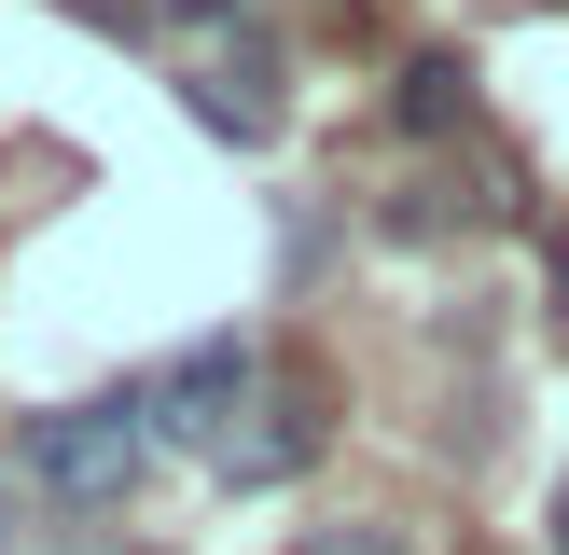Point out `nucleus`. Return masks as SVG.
Listing matches in <instances>:
<instances>
[{
  "label": "nucleus",
  "mask_w": 569,
  "mask_h": 555,
  "mask_svg": "<svg viewBox=\"0 0 569 555\" xmlns=\"http://www.w3.org/2000/svg\"><path fill=\"white\" fill-rule=\"evenodd\" d=\"M306 458H320V389H264V403L237 416V444H222L209 472H222L237 500H264V486H292Z\"/></svg>",
  "instance_id": "3"
},
{
  "label": "nucleus",
  "mask_w": 569,
  "mask_h": 555,
  "mask_svg": "<svg viewBox=\"0 0 569 555\" xmlns=\"http://www.w3.org/2000/svg\"><path fill=\"white\" fill-rule=\"evenodd\" d=\"M28 500H56V514H111V500H139V472H153V431H139V389H83V403H42L14 444Z\"/></svg>",
  "instance_id": "1"
},
{
  "label": "nucleus",
  "mask_w": 569,
  "mask_h": 555,
  "mask_svg": "<svg viewBox=\"0 0 569 555\" xmlns=\"http://www.w3.org/2000/svg\"><path fill=\"white\" fill-rule=\"evenodd\" d=\"M292 555H417V527H389V514H348V527H306Z\"/></svg>",
  "instance_id": "6"
},
{
  "label": "nucleus",
  "mask_w": 569,
  "mask_h": 555,
  "mask_svg": "<svg viewBox=\"0 0 569 555\" xmlns=\"http://www.w3.org/2000/svg\"><path fill=\"white\" fill-rule=\"evenodd\" d=\"M153 14H237V0H153Z\"/></svg>",
  "instance_id": "10"
},
{
  "label": "nucleus",
  "mask_w": 569,
  "mask_h": 555,
  "mask_svg": "<svg viewBox=\"0 0 569 555\" xmlns=\"http://www.w3.org/2000/svg\"><path fill=\"white\" fill-rule=\"evenodd\" d=\"M250 403H264V361H250L237 333H194V347L139 389V431H153V444H194V458H222Z\"/></svg>",
  "instance_id": "2"
},
{
  "label": "nucleus",
  "mask_w": 569,
  "mask_h": 555,
  "mask_svg": "<svg viewBox=\"0 0 569 555\" xmlns=\"http://www.w3.org/2000/svg\"><path fill=\"white\" fill-rule=\"evenodd\" d=\"M556 333H569V222H556Z\"/></svg>",
  "instance_id": "8"
},
{
  "label": "nucleus",
  "mask_w": 569,
  "mask_h": 555,
  "mask_svg": "<svg viewBox=\"0 0 569 555\" xmlns=\"http://www.w3.org/2000/svg\"><path fill=\"white\" fill-rule=\"evenodd\" d=\"M264 56H250V42H222V56H194V70H181V98H194V125H209V139H237V153H250V139H278V98H264Z\"/></svg>",
  "instance_id": "4"
},
{
  "label": "nucleus",
  "mask_w": 569,
  "mask_h": 555,
  "mask_svg": "<svg viewBox=\"0 0 569 555\" xmlns=\"http://www.w3.org/2000/svg\"><path fill=\"white\" fill-rule=\"evenodd\" d=\"M14 542H28V472L0 458V555H14Z\"/></svg>",
  "instance_id": "7"
},
{
  "label": "nucleus",
  "mask_w": 569,
  "mask_h": 555,
  "mask_svg": "<svg viewBox=\"0 0 569 555\" xmlns=\"http://www.w3.org/2000/svg\"><path fill=\"white\" fill-rule=\"evenodd\" d=\"M389 125L403 139H459L472 125V70L459 56H403V70H389Z\"/></svg>",
  "instance_id": "5"
},
{
  "label": "nucleus",
  "mask_w": 569,
  "mask_h": 555,
  "mask_svg": "<svg viewBox=\"0 0 569 555\" xmlns=\"http://www.w3.org/2000/svg\"><path fill=\"white\" fill-rule=\"evenodd\" d=\"M542 527H556V555H569V472H556V514H542Z\"/></svg>",
  "instance_id": "9"
}]
</instances>
